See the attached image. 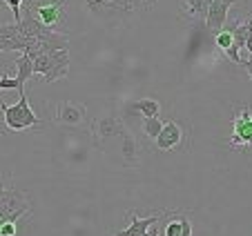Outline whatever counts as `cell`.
Listing matches in <instances>:
<instances>
[{
  "label": "cell",
  "mask_w": 252,
  "mask_h": 236,
  "mask_svg": "<svg viewBox=\"0 0 252 236\" xmlns=\"http://www.w3.org/2000/svg\"><path fill=\"white\" fill-rule=\"evenodd\" d=\"M20 14L33 18L40 27L65 33L67 27V0H29Z\"/></svg>",
  "instance_id": "cell-1"
},
{
  "label": "cell",
  "mask_w": 252,
  "mask_h": 236,
  "mask_svg": "<svg viewBox=\"0 0 252 236\" xmlns=\"http://www.w3.org/2000/svg\"><path fill=\"white\" fill-rule=\"evenodd\" d=\"M0 112H2V125L7 129H11V132H23V129L43 125V118H38L32 112L25 94H20V100L16 105H7L0 100Z\"/></svg>",
  "instance_id": "cell-2"
},
{
  "label": "cell",
  "mask_w": 252,
  "mask_h": 236,
  "mask_svg": "<svg viewBox=\"0 0 252 236\" xmlns=\"http://www.w3.org/2000/svg\"><path fill=\"white\" fill-rule=\"evenodd\" d=\"M69 52H47L33 58V74H43L45 83H56L69 74Z\"/></svg>",
  "instance_id": "cell-3"
},
{
  "label": "cell",
  "mask_w": 252,
  "mask_h": 236,
  "mask_svg": "<svg viewBox=\"0 0 252 236\" xmlns=\"http://www.w3.org/2000/svg\"><path fill=\"white\" fill-rule=\"evenodd\" d=\"M32 209L27 194L18 187H7L0 199V225L5 223H18L25 214Z\"/></svg>",
  "instance_id": "cell-4"
},
{
  "label": "cell",
  "mask_w": 252,
  "mask_h": 236,
  "mask_svg": "<svg viewBox=\"0 0 252 236\" xmlns=\"http://www.w3.org/2000/svg\"><path fill=\"white\" fill-rule=\"evenodd\" d=\"M232 125V138L228 147H252V107H239L230 118Z\"/></svg>",
  "instance_id": "cell-5"
},
{
  "label": "cell",
  "mask_w": 252,
  "mask_h": 236,
  "mask_svg": "<svg viewBox=\"0 0 252 236\" xmlns=\"http://www.w3.org/2000/svg\"><path fill=\"white\" fill-rule=\"evenodd\" d=\"M56 123L65 127H83L87 123V107L83 103H61L56 109Z\"/></svg>",
  "instance_id": "cell-6"
},
{
  "label": "cell",
  "mask_w": 252,
  "mask_h": 236,
  "mask_svg": "<svg viewBox=\"0 0 252 236\" xmlns=\"http://www.w3.org/2000/svg\"><path fill=\"white\" fill-rule=\"evenodd\" d=\"M125 125L121 123V118L116 114H107V116H98L94 118V123H92V134H94V141L103 143L105 138H114V136H121Z\"/></svg>",
  "instance_id": "cell-7"
},
{
  "label": "cell",
  "mask_w": 252,
  "mask_h": 236,
  "mask_svg": "<svg viewBox=\"0 0 252 236\" xmlns=\"http://www.w3.org/2000/svg\"><path fill=\"white\" fill-rule=\"evenodd\" d=\"M181 141H183V127L176 120H167V123H163L158 136L154 138V145L161 151H174L179 149Z\"/></svg>",
  "instance_id": "cell-8"
},
{
  "label": "cell",
  "mask_w": 252,
  "mask_h": 236,
  "mask_svg": "<svg viewBox=\"0 0 252 236\" xmlns=\"http://www.w3.org/2000/svg\"><path fill=\"white\" fill-rule=\"evenodd\" d=\"M230 9H232V2H228V0H212L208 7V14H205V27L212 33L221 31L225 27Z\"/></svg>",
  "instance_id": "cell-9"
},
{
  "label": "cell",
  "mask_w": 252,
  "mask_h": 236,
  "mask_svg": "<svg viewBox=\"0 0 252 236\" xmlns=\"http://www.w3.org/2000/svg\"><path fill=\"white\" fill-rule=\"evenodd\" d=\"M165 212H161V214H157V216H148V218H141V216H136L134 212H129V218H132V223H129L125 230H121V232H116L114 236H141V234H148L150 232V227L152 225H157L158 221H161V216Z\"/></svg>",
  "instance_id": "cell-10"
},
{
  "label": "cell",
  "mask_w": 252,
  "mask_h": 236,
  "mask_svg": "<svg viewBox=\"0 0 252 236\" xmlns=\"http://www.w3.org/2000/svg\"><path fill=\"white\" fill-rule=\"evenodd\" d=\"M121 151H123V161L127 163V165H134V163L138 161V145H136V138L132 136V132H129L127 127H123V132H121Z\"/></svg>",
  "instance_id": "cell-11"
},
{
  "label": "cell",
  "mask_w": 252,
  "mask_h": 236,
  "mask_svg": "<svg viewBox=\"0 0 252 236\" xmlns=\"http://www.w3.org/2000/svg\"><path fill=\"white\" fill-rule=\"evenodd\" d=\"M14 65H16V81H18V85L25 89V83L33 76V60L27 56V54H23V56L16 58Z\"/></svg>",
  "instance_id": "cell-12"
},
{
  "label": "cell",
  "mask_w": 252,
  "mask_h": 236,
  "mask_svg": "<svg viewBox=\"0 0 252 236\" xmlns=\"http://www.w3.org/2000/svg\"><path fill=\"white\" fill-rule=\"evenodd\" d=\"M212 0H183V9L190 18L194 20H205V14H208V7Z\"/></svg>",
  "instance_id": "cell-13"
},
{
  "label": "cell",
  "mask_w": 252,
  "mask_h": 236,
  "mask_svg": "<svg viewBox=\"0 0 252 236\" xmlns=\"http://www.w3.org/2000/svg\"><path fill=\"white\" fill-rule=\"evenodd\" d=\"M85 2V9L94 16H105L107 11H123V7L114 5L112 0H83Z\"/></svg>",
  "instance_id": "cell-14"
},
{
  "label": "cell",
  "mask_w": 252,
  "mask_h": 236,
  "mask_svg": "<svg viewBox=\"0 0 252 236\" xmlns=\"http://www.w3.org/2000/svg\"><path fill=\"white\" fill-rule=\"evenodd\" d=\"M132 109L141 112L143 118H152V116H158L161 105H158V100H154V98H141V100H136V103L132 105Z\"/></svg>",
  "instance_id": "cell-15"
},
{
  "label": "cell",
  "mask_w": 252,
  "mask_h": 236,
  "mask_svg": "<svg viewBox=\"0 0 252 236\" xmlns=\"http://www.w3.org/2000/svg\"><path fill=\"white\" fill-rule=\"evenodd\" d=\"M161 127H163V120L158 116H152V118H145V120H143V132H145V138H150V141H154V138L158 136Z\"/></svg>",
  "instance_id": "cell-16"
},
{
  "label": "cell",
  "mask_w": 252,
  "mask_h": 236,
  "mask_svg": "<svg viewBox=\"0 0 252 236\" xmlns=\"http://www.w3.org/2000/svg\"><path fill=\"white\" fill-rule=\"evenodd\" d=\"M214 45L221 49V52H225V49H230L234 45V38H232V29H221V31H217L214 33Z\"/></svg>",
  "instance_id": "cell-17"
},
{
  "label": "cell",
  "mask_w": 252,
  "mask_h": 236,
  "mask_svg": "<svg viewBox=\"0 0 252 236\" xmlns=\"http://www.w3.org/2000/svg\"><path fill=\"white\" fill-rule=\"evenodd\" d=\"M183 232V223H181V214H176L174 221H170L165 225V236H181Z\"/></svg>",
  "instance_id": "cell-18"
},
{
  "label": "cell",
  "mask_w": 252,
  "mask_h": 236,
  "mask_svg": "<svg viewBox=\"0 0 252 236\" xmlns=\"http://www.w3.org/2000/svg\"><path fill=\"white\" fill-rule=\"evenodd\" d=\"M2 89H18V94H25V89L18 85V81L9 78V76H0V91Z\"/></svg>",
  "instance_id": "cell-19"
},
{
  "label": "cell",
  "mask_w": 252,
  "mask_h": 236,
  "mask_svg": "<svg viewBox=\"0 0 252 236\" xmlns=\"http://www.w3.org/2000/svg\"><path fill=\"white\" fill-rule=\"evenodd\" d=\"M241 67L248 71V76H250V81H252V58H248V60H241Z\"/></svg>",
  "instance_id": "cell-20"
},
{
  "label": "cell",
  "mask_w": 252,
  "mask_h": 236,
  "mask_svg": "<svg viewBox=\"0 0 252 236\" xmlns=\"http://www.w3.org/2000/svg\"><path fill=\"white\" fill-rule=\"evenodd\" d=\"M243 49H248V54H250V58H252V38H250V40H246V47H243Z\"/></svg>",
  "instance_id": "cell-21"
},
{
  "label": "cell",
  "mask_w": 252,
  "mask_h": 236,
  "mask_svg": "<svg viewBox=\"0 0 252 236\" xmlns=\"http://www.w3.org/2000/svg\"><path fill=\"white\" fill-rule=\"evenodd\" d=\"M5 189H7L5 180H0V199H2V194H5Z\"/></svg>",
  "instance_id": "cell-22"
},
{
  "label": "cell",
  "mask_w": 252,
  "mask_h": 236,
  "mask_svg": "<svg viewBox=\"0 0 252 236\" xmlns=\"http://www.w3.org/2000/svg\"><path fill=\"white\" fill-rule=\"evenodd\" d=\"M150 236H158V232H157V225H152V227H150Z\"/></svg>",
  "instance_id": "cell-23"
},
{
  "label": "cell",
  "mask_w": 252,
  "mask_h": 236,
  "mask_svg": "<svg viewBox=\"0 0 252 236\" xmlns=\"http://www.w3.org/2000/svg\"><path fill=\"white\" fill-rule=\"evenodd\" d=\"M228 2H234V0H228Z\"/></svg>",
  "instance_id": "cell-24"
},
{
  "label": "cell",
  "mask_w": 252,
  "mask_h": 236,
  "mask_svg": "<svg viewBox=\"0 0 252 236\" xmlns=\"http://www.w3.org/2000/svg\"><path fill=\"white\" fill-rule=\"evenodd\" d=\"M5 2H7V0H5Z\"/></svg>",
  "instance_id": "cell-25"
}]
</instances>
